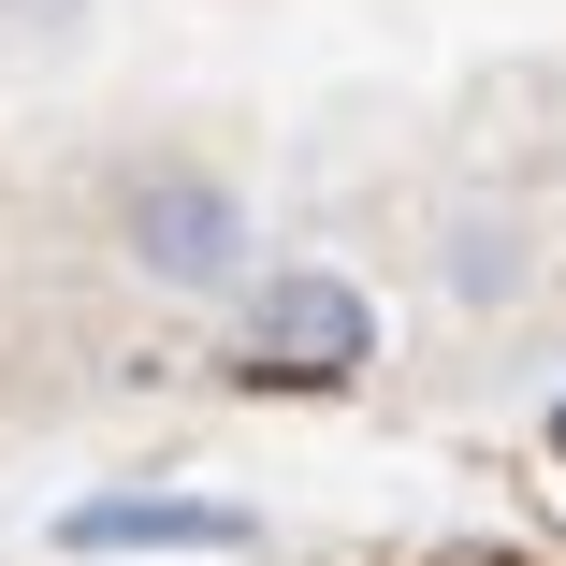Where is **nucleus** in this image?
<instances>
[{
    "label": "nucleus",
    "mask_w": 566,
    "mask_h": 566,
    "mask_svg": "<svg viewBox=\"0 0 566 566\" xmlns=\"http://www.w3.org/2000/svg\"><path fill=\"white\" fill-rule=\"evenodd\" d=\"M378 364V305L364 276H334V262H276L233 319V378L248 392H349Z\"/></svg>",
    "instance_id": "obj_1"
},
{
    "label": "nucleus",
    "mask_w": 566,
    "mask_h": 566,
    "mask_svg": "<svg viewBox=\"0 0 566 566\" xmlns=\"http://www.w3.org/2000/svg\"><path fill=\"white\" fill-rule=\"evenodd\" d=\"M117 248L146 291H233L248 276V189L203 175V160H146L117 189Z\"/></svg>",
    "instance_id": "obj_2"
},
{
    "label": "nucleus",
    "mask_w": 566,
    "mask_h": 566,
    "mask_svg": "<svg viewBox=\"0 0 566 566\" xmlns=\"http://www.w3.org/2000/svg\"><path fill=\"white\" fill-rule=\"evenodd\" d=\"M59 552H73V566H102V552H203V566H233V552H262V509L175 494V480H146V494H73V509H59Z\"/></svg>",
    "instance_id": "obj_3"
},
{
    "label": "nucleus",
    "mask_w": 566,
    "mask_h": 566,
    "mask_svg": "<svg viewBox=\"0 0 566 566\" xmlns=\"http://www.w3.org/2000/svg\"><path fill=\"white\" fill-rule=\"evenodd\" d=\"M450 291H465V305H494V291H523V248L494 233V218H465V233H450Z\"/></svg>",
    "instance_id": "obj_4"
},
{
    "label": "nucleus",
    "mask_w": 566,
    "mask_h": 566,
    "mask_svg": "<svg viewBox=\"0 0 566 566\" xmlns=\"http://www.w3.org/2000/svg\"><path fill=\"white\" fill-rule=\"evenodd\" d=\"M0 15H15V30H73L87 0H0Z\"/></svg>",
    "instance_id": "obj_5"
},
{
    "label": "nucleus",
    "mask_w": 566,
    "mask_h": 566,
    "mask_svg": "<svg viewBox=\"0 0 566 566\" xmlns=\"http://www.w3.org/2000/svg\"><path fill=\"white\" fill-rule=\"evenodd\" d=\"M552 450H566V407H552Z\"/></svg>",
    "instance_id": "obj_6"
}]
</instances>
